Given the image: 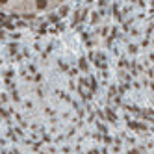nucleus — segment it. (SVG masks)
Wrapping results in <instances>:
<instances>
[{
  "label": "nucleus",
  "mask_w": 154,
  "mask_h": 154,
  "mask_svg": "<svg viewBox=\"0 0 154 154\" xmlns=\"http://www.w3.org/2000/svg\"><path fill=\"white\" fill-rule=\"evenodd\" d=\"M36 6H37V9H45L46 8V0H36Z\"/></svg>",
  "instance_id": "obj_1"
},
{
  "label": "nucleus",
  "mask_w": 154,
  "mask_h": 154,
  "mask_svg": "<svg viewBox=\"0 0 154 154\" xmlns=\"http://www.w3.org/2000/svg\"><path fill=\"white\" fill-rule=\"evenodd\" d=\"M4 2H6V0H0V4H4Z\"/></svg>",
  "instance_id": "obj_2"
}]
</instances>
